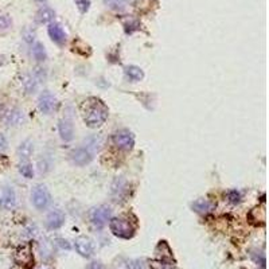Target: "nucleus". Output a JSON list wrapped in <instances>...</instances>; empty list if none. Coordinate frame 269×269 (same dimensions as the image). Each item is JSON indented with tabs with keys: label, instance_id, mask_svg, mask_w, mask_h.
Wrapping results in <instances>:
<instances>
[{
	"label": "nucleus",
	"instance_id": "f257e3e1",
	"mask_svg": "<svg viewBox=\"0 0 269 269\" xmlns=\"http://www.w3.org/2000/svg\"><path fill=\"white\" fill-rule=\"evenodd\" d=\"M82 119L90 128L101 127L108 119L107 105L98 98H89L82 104Z\"/></svg>",
	"mask_w": 269,
	"mask_h": 269
},
{
	"label": "nucleus",
	"instance_id": "f03ea898",
	"mask_svg": "<svg viewBox=\"0 0 269 269\" xmlns=\"http://www.w3.org/2000/svg\"><path fill=\"white\" fill-rule=\"evenodd\" d=\"M111 232L119 238L129 239L135 236V226L126 218H113L109 221Z\"/></svg>",
	"mask_w": 269,
	"mask_h": 269
},
{
	"label": "nucleus",
	"instance_id": "7ed1b4c3",
	"mask_svg": "<svg viewBox=\"0 0 269 269\" xmlns=\"http://www.w3.org/2000/svg\"><path fill=\"white\" fill-rule=\"evenodd\" d=\"M111 215H112V210L109 206L101 205V206H97L90 210V222L95 227L101 229L108 223V221H111Z\"/></svg>",
	"mask_w": 269,
	"mask_h": 269
},
{
	"label": "nucleus",
	"instance_id": "20e7f679",
	"mask_svg": "<svg viewBox=\"0 0 269 269\" xmlns=\"http://www.w3.org/2000/svg\"><path fill=\"white\" fill-rule=\"evenodd\" d=\"M31 201H32V205L35 206L36 209L45 210L47 209L48 205L51 202V195H50V192L45 186L38 185L32 189Z\"/></svg>",
	"mask_w": 269,
	"mask_h": 269
},
{
	"label": "nucleus",
	"instance_id": "39448f33",
	"mask_svg": "<svg viewBox=\"0 0 269 269\" xmlns=\"http://www.w3.org/2000/svg\"><path fill=\"white\" fill-rule=\"evenodd\" d=\"M113 143L116 147H119L120 150L129 151L135 145V138L129 131L121 129V131H117L113 135Z\"/></svg>",
	"mask_w": 269,
	"mask_h": 269
},
{
	"label": "nucleus",
	"instance_id": "423d86ee",
	"mask_svg": "<svg viewBox=\"0 0 269 269\" xmlns=\"http://www.w3.org/2000/svg\"><path fill=\"white\" fill-rule=\"evenodd\" d=\"M16 206V194L10 186L0 187V207L7 210L14 209Z\"/></svg>",
	"mask_w": 269,
	"mask_h": 269
},
{
	"label": "nucleus",
	"instance_id": "0eeeda50",
	"mask_svg": "<svg viewBox=\"0 0 269 269\" xmlns=\"http://www.w3.org/2000/svg\"><path fill=\"white\" fill-rule=\"evenodd\" d=\"M74 246H76L78 254L82 257L89 258L95 254V245H93L92 239L88 237H78L74 242Z\"/></svg>",
	"mask_w": 269,
	"mask_h": 269
},
{
	"label": "nucleus",
	"instance_id": "6e6552de",
	"mask_svg": "<svg viewBox=\"0 0 269 269\" xmlns=\"http://www.w3.org/2000/svg\"><path fill=\"white\" fill-rule=\"evenodd\" d=\"M70 158H72L73 163H76L78 166H85L93 159V152L85 145V147H79V148L73 150Z\"/></svg>",
	"mask_w": 269,
	"mask_h": 269
},
{
	"label": "nucleus",
	"instance_id": "1a4fd4ad",
	"mask_svg": "<svg viewBox=\"0 0 269 269\" xmlns=\"http://www.w3.org/2000/svg\"><path fill=\"white\" fill-rule=\"evenodd\" d=\"M57 105V100L55 97L50 93V92H43L42 95L39 96V100H38V107H39V111L45 114L51 113L54 111V108Z\"/></svg>",
	"mask_w": 269,
	"mask_h": 269
},
{
	"label": "nucleus",
	"instance_id": "9d476101",
	"mask_svg": "<svg viewBox=\"0 0 269 269\" xmlns=\"http://www.w3.org/2000/svg\"><path fill=\"white\" fill-rule=\"evenodd\" d=\"M128 194V183L124 178H117L112 185V195L114 201H123Z\"/></svg>",
	"mask_w": 269,
	"mask_h": 269
},
{
	"label": "nucleus",
	"instance_id": "9b49d317",
	"mask_svg": "<svg viewBox=\"0 0 269 269\" xmlns=\"http://www.w3.org/2000/svg\"><path fill=\"white\" fill-rule=\"evenodd\" d=\"M48 35L53 39V42H55L57 45H63L66 42V35L65 30L62 29V26L58 23H50L48 24Z\"/></svg>",
	"mask_w": 269,
	"mask_h": 269
},
{
	"label": "nucleus",
	"instance_id": "f8f14e48",
	"mask_svg": "<svg viewBox=\"0 0 269 269\" xmlns=\"http://www.w3.org/2000/svg\"><path fill=\"white\" fill-rule=\"evenodd\" d=\"M63 222H65V214L58 209L51 210L46 218V225L48 229H60L63 225Z\"/></svg>",
	"mask_w": 269,
	"mask_h": 269
},
{
	"label": "nucleus",
	"instance_id": "ddd939ff",
	"mask_svg": "<svg viewBox=\"0 0 269 269\" xmlns=\"http://www.w3.org/2000/svg\"><path fill=\"white\" fill-rule=\"evenodd\" d=\"M16 261L23 267H30L34 261L30 245H23L19 248L18 252H16Z\"/></svg>",
	"mask_w": 269,
	"mask_h": 269
},
{
	"label": "nucleus",
	"instance_id": "4468645a",
	"mask_svg": "<svg viewBox=\"0 0 269 269\" xmlns=\"http://www.w3.org/2000/svg\"><path fill=\"white\" fill-rule=\"evenodd\" d=\"M58 131H60L61 139L63 142H70L74 135V128H73V123L70 120L62 119L60 120V124H58Z\"/></svg>",
	"mask_w": 269,
	"mask_h": 269
},
{
	"label": "nucleus",
	"instance_id": "2eb2a0df",
	"mask_svg": "<svg viewBox=\"0 0 269 269\" xmlns=\"http://www.w3.org/2000/svg\"><path fill=\"white\" fill-rule=\"evenodd\" d=\"M54 16H55V12H54L53 8L50 7H42L39 11L36 12V22L38 23H53Z\"/></svg>",
	"mask_w": 269,
	"mask_h": 269
},
{
	"label": "nucleus",
	"instance_id": "dca6fc26",
	"mask_svg": "<svg viewBox=\"0 0 269 269\" xmlns=\"http://www.w3.org/2000/svg\"><path fill=\"white\" fill-rule=\"evenodd\" d=\"M23 121V113L19 109H11L4 114V123L7 126H19Z\"/></svg>",
	"mask_w": 269,
	"mask_h": 269
},
{
	"label": "nucleus",
	"instance_id": "f3484780",
	"mask_svg": "<svg viewBox=\"0 0 269 269\" xmlns=\"http://www.w3.org/2000/svg\"><path fill=\"white\" fill-rule=\"evenodd\" d=\"M192 209L195 210L197 213H201V214H207V213H211L215 209V205L207 201V199H198L192 204Z\"/></svg>",
	"mask_w": 269,
	"mask_h": 269
},
{
	"label": "nucleus",
	"instance_id": "a211bd4d",
	"mask_svg": "<svg viewBox=\"0 0 269 269\" xmlns=\"http://www.w3.org/2000/svg\"><path fill=\"white\" fill-rule=\"evenodd\" d=\"M112 269H139V264L126 257H119L113 261Z\"/></svg>",
	"mask_w": 269,
	"mask_h": 269
},
{
	"label": "nucleus",
	"instance_id": "6ab92c4d",
	"mask_svg": "<svg viewBox=\"0 0 269 269\" xmlns=\"http://www.w3.org/2000/svg\"><path fill=\"white\" fill-rule=\"evenodd\" d=\"M155 252L159 260H173V251L170 249L166 241H160L159 245L156 246Z\"/></svg>",
	"mask_w": 269,
	"mask_h": 269
},
{
	"label": "nucleus",
	"instance_id": "aec40b11",
	"mask_svg": "<svg viewBox=\"0 0 269 269\" xmlns=\"http://www.w3.org/2000/svg\"><path fill=\"white\" fill-rule=\"evenodd\" d=\"M34 151V145H32V142L31 140H24L23 143L19 145L18 148V155L22 160H29V158L32 154Z\"/></svg>",
	"mask_w": 269,
	"mask_h": 269
},
{
	"label": "nucleus",
	"instance_id": "412c9836",
	"mask_svg": "<svg viewBox=\"0 0 269 269\" xmlns=\"http://www.w3.org/2000/svg\"><path fill=\"white\" fill-rule=\"evenodd\" d=\"M22 84H23L24 90L27 93H34L38 88V79L35 78V76H31V74H26L22 78Z\"/></svg>",
	"mask_w": 269,
	"mask_h": 269
},
{
	"label": "nucleus",
	"instance_id": "4be33fe9",
	"mask_svg": "<svg viewBox=\"0 0 269 269\" xmlns=\"http://www.w3.org/2000/svg\"><path fill=\"white\" fill-rule=\"evenodd\" d=\"M105 6L113 11H124L128 6V0H104Z\"/></svg>",
	"mask_w": 269,
	"mask_h": 269
},
{
	"label": "nucleus",
	"instance_id": "5701e85b",
	"mask_svg": "<svg viewBox=\"0 0 269 269\" xmlns=\"http://www.w3.org/2000/svg\"><path fill=\"white\" fill-rule=\"evenodd\" d=\"M151 269H175L173 260H152L150 261Z\"/></svg>",
	"mask_w": 269,
	"mask_h": 269
},
{
	"label": "nucleus",
	"instance_id": "b1692460",
	"mask_svg": "<svg viewBox=\"0 0 269 269\" xmlns=\"http://www.w3.org/2000/svg\"><path fill=\"white\" fill-rule=\"evenodd\" d=\"M126 74L131 78V79H133V81H140V79H143L144 77L143 70H142L140 67H138V66H127Z\"/></svg>",
	"mask_w": 269,
	"mask_h": 269
},
{
	"label": "nucleus",
	"instance_id": "393cba45",
	"mask_svg": "<svg viewBox=\"0 0 269 269\" xmlns=\"http://www.w3.org/2000/svg\"><path fill=\"white\" fill-rule=\"evenodd\" d=\"M19 173L22 174L24 178H27V179L32 178L34 170H32V166L29 163V160H22V163L19 164Z\"/></svg>",
	"mask_w": 269,
	"mask_h": 269
},
{
	"label": "nucleus",
	"instance_id": "a878e982",
	"mask_svg": "<svg viewBox=\"0 0 269 269\" xmlns=\"http://www.w3.org/2000/svg\"><path fill=\"white\" fill-rule=\"evenodd\" d=\"M32 55H34V58H35L36 61H39V62L46 60V50H45V46H43L42 43L36 42L35 45H34V47H32Z\"/></svg>",
	"mask_w": 269,
	"mask_h": 269
},
{
	"label": "nucleus",
	"instance_id": "bb28decb",
	"mask_svg": "<svg viewBox=\"0 0 269 269\" xmlns=\"http://www.w3.org/2000/svg\"><path fill=\"white\" fill-rule=\"evenodd\" d=\"M76 6H77L78 11L81 14H86L90 8V0H74Z\"/></svg>",
	"mask_w": 269,
	"mask_h": 269
},
{
	"label": "nucleus",
	"instance_id": "cd10ccee",
	"mask_svg": "<svg viewBox=\"0 0 269 269\" xmlns=\"http://www.w3.org/2000/svg\"><path fill=\"white\" fill-rule=\"evenodd\" d=\"M11 18L8 15H4V14H0V30H7L11 27Z\"/></svg>",
	"mask_w": 269,
	"mask_h": 269
},
{
	"label": "nucleus",
	"instance_id": "c85d7f7f",
	"mask_svg": "<svg viewBox=\"0 0 269 269\" xmlns=\"http://www.w3.org/2000/svg\"><path fill=\"white\" fill-rule=\"evenodd\" d=\"M229 199H230L232 204H237L241 199V195H239V192L237 190H232V191H229Z\"/></svg>",
	"mask_w": 269,
	"mask_h": 269
},
{
	"label": "nucleus",
	"instance_id": "c756f323",
	"mask_svg": "<svg viewBox=\"0 0 269 269\" xmlns=\"http://www.w3.org/2000/svg\"><path fill=\"white\" fill-rule=\"evenodd\" d=\"M135 30H139V23L138 22H131V23L126 24V31L128 34H131Z\"/></svg>",
	"mask_w": 269,
	"mask_h": 269
},
{
	"label": "nucleus",
	"instance_id": "7c9ffc66",
	"mask_svg": "<svg viewBox=\"0 0 269 269\" xmlns=\"http://www.w3.org/2000/svg\"><path fill=\"white\" fill-rule=\"evenodd\" d=\"M38 166H39V171L41 173H47L48 168H50V164L48 163H46V160L45 159H39V161H38Z\"/></svg>",
	"mask_w": 269,
	"mask_h": 269
},
{
	"label": "nucleus",
	"instance_id": "2f4dec72",
	"mask_svg": "<svg viewBox=\"0 0 269 269\" xmlns=\"http://www.w3.org/2000/svg\"><path fill=\"white\" fill-rule=\"evenodd\" d=\"M7 145H8V143H7L6 136L3 133H0V154H3L7 150Z\"/></svg>",
	"mask_w": 269,
	"mask_h": 269
},
{
	"label": "nucleus",
	"instance_id": "473e14b6",
	"mask_svg": "<svg viewBox=\"0 0 269 269\" xmlns=\"http://www.w3.org/2000/svg\"><path fill=\"white\" fill-rule=\"evenodd\" d=\"M86 269H105V267H104L100 261H93V263H90L89 265L86 267Z\"/></svg>",
	"mask_w": 269,
	"mask_h": 269
},
{
	"label": "nucleus",
	"instance_id": "72a5a7b5",
	"mask_svg": "<svg viewBox=\"0 0 269 269\" xmlns=\"http://www.w3.org/2000/svg\"><path fill=\"white\" fill-rule=\"evenodd\" d=\"M24 39H26L27 42H31V41H34V32H32V31H30L29 34L26 32V34H24Z\"/></svg>",
	"mask_w": 269,
	"mask_h": 269
},
{
	"label": "nucleus",
	"instance_id": "f704fd0d",
	"mask_svg": "<svg viewBox=\"0 0 269 269\" xmlns=\"http://www.w3.org/2000/svg\"><path fill=\"white\" fill-rule=\"evenodd\" d=\"M58 242H60V245L62 246V248H66V249H69V248H70L69 244H67V241H65V239H58Z\"/></svg>",
	"mask_w": 269,
	"mask_h": 269
},
{
	"label": "nucleus",
	"instance_id": "c9c22d12",
	"mask_svg": "<svg viewBox=\"0 0 269 269\" xmlns=\"http://www.w3.org/2000/svg\"><path fill=\"white\" fill-rule=\"evenodd\" d=\"M36 1H39V3H45L46 0H36Z\"/></svg>",
	"mask_w": 269,
	"mask_h": 269
},
{
	"label": "nucleus",
	"instance_id": "e433bc0d",
	"mask_svg": "<svg viewBox=\"0 0 269 269\" xmlns=\"http://www.w3.org/2000/svg\"><path fill=\"white\" fill-rule=\"evenodd\" d=\"M39 269H48V268H47V267H41Z\"/></svg>",
	"mask_w": 269,
	"mask_h": 269
}]
</instances>
